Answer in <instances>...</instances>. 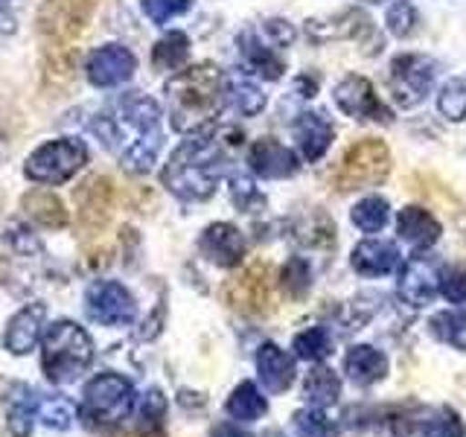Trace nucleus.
Here are the masks:
<instances>
[{
    "label": "nucleus",
    "mask_w": 466,
    "mask_h": 437,
    "mask_svg": "<svg viewBox=\"0 0 466 437\" xmlns=\"http://www.w3.org/2000/svg\"><path fill=\"white\" fill-rule=\"evenodd\" d=\"M91 128L106 149L135 175H146L164 146V126H160V106L140 91H128L114 99L106 111L94 117Z\"/></svg>",
    "instance_id": "obj_1"
},
{
    "label": "nucleus",
    "mask_w": 466,
    "mask_h": 437,
    "mask_svg": "<svg viewBox=\"0 0 466 437\" xmlns=\"http://www.w3.org/2000/svg\"><path fill=\"white\" fill-rule=\"evenodd\" d=\"M242 146L239 128H204L172 152L160 181L175 198L204 201L216 193V184L228 172L233 155Z\"/></svg>",
    "instance_id": "obj_2"
},
{
    "label": "nucleus",
    "mask_w": 466,
    "mask_h": 437,
    "mask_svg": "<svg viewBox=\"0 0 466 437\" xmlns=\"http://www.w3.org/2000/svg\"><path fill=\"white\" fill-rule=\"evenodd\" d=\"M172 128L181 135L210 128L228 102V82L213 62L187 67L164 85Z\"/></svg>",
    "instance_id": "obj_3"
},
{
    "label": "nucleus",
    "mask_w": 466,
    "mask_h": 437,
    "mask_svg": "<svg viewBox=\"0 0 466 437\" xmlns=\"http://www.w3.org/2000/svg\"><path fill=\"white\" fill-rule=\"evenodd\" d=\"M94 341L76 320H56L41 339V371L53 385H67L91 368Z\"/></svg>",
    "instance_id": "obj_4"
},
{
    "label": "nucleus",
    "mask_w": 466,
    "mask_h": 437,
    "mask_svg": "<svg viewBox=\"0 0 466 437\" xmlns=\"http://www.w3.org/2000/svg\"><path fill=\"white\" fill-rule=\"evenodd\" d=\"M135 385L120 373H99L82 391V417L91 426H116L135 408Z\"/></svg>",
    "instance_id": "obj_5"
},
{
    "label": "nucleus",
    "mask_w": 466,
    "mask_h": 437,
    "mask_svg": "<svg viewBox=\"0 0 466 437\" xmlns=\"http://www.w3.org/2000/svg\"><path fill=\"white\" fill-rule=\"evenodd\" d=\"M87 164V146L76 137H58L38 146V149L26 158L24 175L35 184H65Z\"/></svg>",
    "instance_id": "obj_6"
},
{
    "label": "nucleus",
    "mask_w": 466,
    "mask_h": 437,
    "mask_svg": "<svg viewBox=\"0 0 466 437\" xmlns=\"http://www.w3.org/2000/svg\"><path fill=\"white\" fill-rule=\"evenodd\" d=\"M390 172V152L382 140L368 137L353 143L341 158V167L335 172V187L339 193H350V189H368L379 187Z\"/></svg>",
    "instance_id": "obj_7"
},
{
    "label": "nucleus",
    "mask_w": 466,
    "mask_h": 437,
    "mask_svg": "<svg viewBox=\"0 0 466 437\" xmlns=\"http://www.w3.org/2000/svg\"><path fill=\"white\" fill-rule=\"evenodd\" d=\"M437 76V65L431 58L420 56V53H405L397 56L390 62V94L397 99V106L402 108H414L420 106L426 94L434 87Z\"/></svg>",
    "instance_id": "obj_8"
},
{
    "label": "nucleus",
    "mask_w": 466,
    "mask_h": 437,
    "mask_svg": "<svg viewBox=\"0 0 466 437\" xmlns=\"http://www.w3.org/2000/svg\"><path fill=\"white\" fill-rule=\"evenodd\" d=\"M85 312L102 327H126L137 318V303L123 283L96 280L85 291Z\"/></svg>",
    "instance_id": "obj_9"
},
{
    "label": "nucleus",
    "mask_w": 466,
    "mask_h": 437,
    "mask_svg": "<svg viewBox=\"0 0 466 437\" xmlns=\"http://www.w3.org/2000/svg\"><path fill=\"white\" fill-rule=\"evenodd\" d=\"M99 0H44L38 9L41 36L53 41H73L91 21Z\"/></svg>",
    "instance_id": "obj_10"
},
{
    "label": "nucleus",
    "mask_w": 466,
    "mask_h": 437,
    "mask_svg": "<svg viewBox=\"0 0 466 437\" xmlns=\"http://www.w3.org/2000/svg\"><path fill=\"white\" fill-rule=\"evenodd\" d=\"M441 274L443 266L441 259L431 254H414L408 257V262L400 271V283H397V295L408 303L420 310V306H429L434 300V295L441 291Z\"/></svg>",
    "instance_id": "obj_11"
},
{
    "label": "nucleus",
    "mask_w": 466,
    "mask_h": 437,
    "mask_svg": "<svg viewBox=\"0 0 466 437\" xmlns=\"http://www.w3.org/2000/svg\"><path fill=\"white\" fill-rule=\"evenodd\" d=\"M332 97H335V106L347 117H353V120H370V123H385V126L393 123V111L376 97L373 85L364 76H356V73H350V76H344L335 85Z\"/></svg>",
    "instance_id": "obj_12"
},
{
    "label": "nucleus",
    "mask_w": 466,
    "mask_h": 437,
    "mask_svg": "<svg viewBox=\"0 0 466 437\" xmlns=\"http://www.w3.org/2000/svg\"><path fill=\"white\" fill-rule=\"evenodd\" d=\"M135 67H137V58L128 47L123 44H106V47H96L85 62V73H87V82L96 85V87H116L128 82L135 76Z\"/></svg>",
    "instance_id": "obj_13"
},
{
    "label": "nucleus",
    "mask_w": 466,
    "mask_h": 437,
    "mask_svg": "<svg viewBox=\"0 0 466 437\" xmlns=\"http://www.w3.org/2000/svg\"><path fill=\"white\" fill-rule=\"evenodd\" d=\"M225 300L242 312H251V315L266 312L268 303H271L268 266L257 262V266L245 269L239 277H230L228 286H225Z\"/></svg>",
    "instance_id": "obj_14"
},
{
    "label": "nucleus",
    "mask_w": 466,
    "mask_h": 437,
    "mask_svg": "<svg viewBox=\"0 0 466 437\" xmlns=\"http://www.w3.org/2000/svg\"><path fill=\"white\" fill-rule=\"evenodd\" d=\"M239 44V53H242V62L251 67L257 76L262 79H280L283 76V70H286V62H283V56L277 53V44L266 29H245V33L237 38Z\"/></svg>",
    "instance_id": "obj_15"
},
{
    "label": "nucleus",
    "mask_w": 466,
    "mask_h": 437,
    "mask_svg": "<svg viewBox=\"0 0 466 437\" xmlns=\"http://www.w3.org/2000/svg\"><path fill=\"white\" fill-rule=\"evenodd\" d=\"M47 306L44 303H29L24 306L21 312H15L6 324V332H4V347L9 350L12 356H26L33 353L35 344L44 339V332H47Z\"/></svg>",
    "instance_id": "obj_16"
},
{
    "label": "nucleus",
    "mask_w": 466,
    "mask_h": 437,
    "mask_svg": "<svg viewBox=\"0 0 466 437\" xmlns=\"http://www.w3.org/2000/svg\"><path fill=\"white\" fill-rule=\"evenodd\" d=\"M198 251L208 257L218 269H233L239 266L245 257V237L237 225L230 222H216L208 225L198 237Z\"/></svg>",
    "instance_id": "obj_17"
},
{
    "label": "nucleus",
    "mask_w": 466,
    "mask_h": 437,
    "mask_svg": "<svg viewBox=\"0 0 466 437\" xmlns=\"http://www.w3.org/2000/svg\"><path fill=\"white\" fill-rule=\"evenodd\" d=\"M248 167H251L254 175L259 178H291L300 164L291 149H286L283 143H277L274 137H262L251 146V152H248Z\"/></svg>",
    "instance_id": "obj_18"
},
{
    "label": "nucleus",
    "mask_w": 466,
    "mask_h": 437,
    "mask_svg": "<svg viewBox=\"0 0 466 437\" xmlns=\"http://www.w3.org/2000/svg\"><path fill=\"white\" fill-rule=\"evenodd\" d=\"M306 33H309V38L318 41V44H324L329 38H359V41L373 38V41H382V36H376L373 21L364 12H359V9H344V12L335 15V18H329V21L306 24Z\"/></svg>",
    "instance_id": "obj_19"
},
{
    "label": "nucleus",
    "mask_w": 466,
    "mask_h": 437,
    "mask_svg": "<svg viewBox=\"0 0 466 437\" xmlns=\"http://www.w3.org/2000/svg\"><path fill=\"white\" fill-rule=\"evenodd\" d=\"M4 405H6V426L12 437H33V426L38 417V397L35 391L24 382H9L4 388Z\"/></svg>",
    "instance_id": "obj_20"
},
{
    "label": "nucleus",
    "mask_w": 466,
    "mask_h": 437,
    "mask_svg": "<svg viewBox=\"0 0 466 437\" xmlns=\"http://www.w3.org/2000/svg\"><path fill=\"white\" fill-rule=\"evenodd\" d=\"M350 266L361 277H385L402 266V254H400V248L388 239H364L353 248Z\"/></svg>",
    "instance_id": "obj_21"
},
{
    "label": "nucleus",
    "mask_w": 466,
    "mask_h": 437,
    "mask_svg": "<svg viewBox=\"0 0 466 437\" xmlns=\"http://www.w3.org/2000/svg\"><path fill=\"white\" fill-rule=\"evenodd\" d=\"M257 373L259 382L268 393H283L295 382V359H291L283 347H277L274 341H266L257 350Z\"/></svg>",
    "instance_id": "obj_22"
},
{
    "label": "nucleus",
    "mask_w": 466,
    "mask_h": 437,
    "mask_svg": "<svg viewBox=\"0 0 466 437\" xmlns=\"http://www.w3.org/2000/svg\"><path fill=\"white\" fill-rule=\"evenodd\" d=\"M332 137H335V128L324 111H303L295 120V140L309 164L324 158Z\"/></svg>",
    "instance_id": "obj_23"
},
{
    "label": "nucleus",
    "mask_w": 466,
    "mask_h": 437,
    "mask_svg": "<svg viewBox=\"0 0 466 437\" xmlns=\"http://www.w3.org/2000/svg\"><path fill=\"white\" fill-rule=\"evenodd\" d=\"M344 373L353 385L368 388V385H376L379 379H385L388 359L370 344H356V347H350L344 356Z\"/></svg>",
    "instance_id": "obj_24"
},
{
    "label": "nucleus",
    "mask_w": 466,
    "mask_h": 437,
    "mask_svg": "<svg viewBox=\"0 0 466 437\" xmlns=\"http://www.w3.org/2000/svg\"><path fill=\"white\" fill-rule=\"evenodd\" d=\"M397 230H400V237L408 242V245H414L417 251H429V248L441 239V222L429 213V210H422V208H405L400 210L397 216Z\"/></svg>",
    "instance_id": "obj_25"
},
{
    "label": "nucleus",
    "mask_w": 466,
    "mask_h": 437,
    "mask_svg": "<svg viewBox=\"0 0 466 437\" xmlns=\"http://www.w3.org/2000/svg\"><path fill=\"white\" fill-rule=\"evenodd\" d=\"M341 397V379L335 371L324 368V364H318L303 379V400L309 402L312 408H327V405H335Z\"/></svg>",
    "instance_id": "obj_26"
},
{
    "label": "nucleus",
    "mask_w": 466,
    "mask_h": 437,
    "mask_svg": "<svg viewBox=\"0 0 466 437\" xmlns=\"http://www.w3.org/2000/svg\"><path fill=\"white\" fill-rule=\"evenodd\" d=\"M225 412H228L230 420L254 422V420H259L262 414L268 412V400L262 397L254 382H239L237 388L230 391V397L225 402Z\"/></svg>",
    "instance_id": "obj_27"
},
{
    "label": "nucleus",
    "mask_w": 466,
    "mask_h": 437,
    "mask_svg": "<svg viewBox=\"0 0 466 437\" xmlns=\"http://www.w3.org/2000/svg\"><path fill=\"white\" fill-rule=\"evenodd\" d=\"M24 210L35 218L38 225L44 228H65L67 222V213H65V204L58 201L53 193H47V189H33V193L24 196Z\"/></svg>",
    "instance_id": "obj_28"
},
{
    "label": "nucleus",
    "mask_w": 466,
    "mask_h": 437,
    "mask_svg": "<svg viewBox=\"0 0 466 437\" xmlns=\"http://www.w3.org/2000/svg\"><path fill=\"white\" fill-rule=\"evenodd\" d=\"M429 330L437 341H443L455 350H466V312L463 310H443L434 312Z\"/></svg>",
    "instance_id": "obj_29"
},
{
    "label": "nucleus",
    "mask_w": 466,
    "mask_h": 437,
    "mask_svg": "<svg viewBox=\"0 0 466 437\" xmlns=\"http://www.w3.org/2000/svg\"><path fill=\"white\" fill-rule=\"evenodd\" d=\"M189 58V38L184 33H167L152 47V65L155 70H178Z\"/></svg>",
    "instance_id": "obj_30"
},
{
    "label": "nucleus",
    "mask_w": 466,
    "mask_h": 437,
    "mask_svg": "<svg viewBox=\"0 0 466 437\" xmlns=\"http://www.w3.org/2000/svg\"><path fill=\"white\" fill-rule=\"evenodd\" d=\"M291 350H295V356L303 361H324L332 353V339L324 327H309L295 335Z\"/></svg>",
    "instance_id": "obj_31"
},
{
    "label": "nucleus",
    "mask_w": 466,
    "mask_h": 437,
    "mask_svg": "<svg viewBox=\"0 0 466 437\" xmlns=\"http://www.w3.org/2000/svg\"><path fill=\"white\" fill-rule=\"evenodd\" d=\"M420 434L422 437H463L466 429H463L455 408L441 405L426 414V420H422V426H420Z\"/></svg>",
    "instance_id": "obj_32"
},
{
    "label": "nucleus",
    "mask_w": 466,
    "mask_h": 437,
    "mask_svg": "<svg viewBox=\"0 0 466 437\" xmlns=\"http://www.w3.org/2000/svg\"><path fill=\"white\" fill-rule=\"evenodd\" d=\"M350 218H353V225L364 233H376L382 230L388 225V201L379 198V196H368L361 198L353 213H350Z\"/></svg>",
    "instance_id": "obj_33"
},
{
    "label": "nucleus",
    "mask_w": 466,
    "mask_h": 437,
    "mask_svg": "<svg viewBox=\"0 0 466 437\" xmlns=\"http://www.w3.org/2000/svg\"><path fill=\"white\" fill-rule=\"evenodd\" d=\"M38 417H41V422L47 429L65 432V429L73 426V420H76V405H73L67 397H62V393H53V397L41 400Z\"/></svg>",
    "instance_id": "obj_34"
},
{
    "label": "nucleus",
    "mask_w": 466,
    "mask_h": 437,
    "mask_svg": "<svg viewBox=\"0 0 466 437\" xmlns=\"http://www.w3.org/2000/svg\"><path fill=\"white\" fill-rule=\"evenodd\" d=\"M228 102L239 114L254 117V114H259L262 108H266V94H262L259 87L251 85L248 79H233V82H228Z\"/></svg>",
    "instance_id": "obj_35"
},
{
    "label": "nucleus",
    "mask_w": 466,
    "mask_h": 437,
    "mask_svg": "<svg viewBox=\"0 0 466 437\" xmlns=\"http://www.w3.org/2000/svg\"><path fill=\"white\" fill-rule=\"evenodd\" d=\"M295 434L298 437H339V426L324 414V408H300L295 412Z\"/></svg>",
    "instance_id": "obj_36"
},
{
    "label": "nucleus",
    "mask_w": 466,
    "mask_h": 437,
    "mask_svg": "<svg viewBox=\"0 0 466 437\" xmlns=\"http://www.w3.org/2000/svg\"><path fill=\"white\" fill-rule=\"evenodd\" d=\"M437 108L451 123L466 120V79H449L437 94Z\"/></svg>",
    "instance_id": "obj_37"
},
{
    "label": "nucleus",
    "mask_w": 466,
    "mask_h": 437,
    "mask_svg": "<svg viewBox=\"0 0 466 437\" xmlns=\"http://www.w3.org/2000/svg\"><path fill=\"white\" fill-rule=\"evenodd\" d=\"M312 286V271H309V262L303 257H291L286 266H283V289L289 298L300 300L306 291Z\"/></svg>",
    "instance_id": "obj_38"
},
{
    "label": "nucleus",
    "mask_w": 466,
    "mask_h": 437,
    "mask_svg": "<svg viewBox=\"0 0 466 437\" xmlns=\"http://www.w3.org/2000/svg\"><path fill=\"white\" fill-rule=\"evenodd\" d=\"M164 417H167V397L157 388H149L140 397V402H137L140 429H157Z\"/></svg>",
    "instance_id": "obj_39"
},
{
    "label": "nucleus",
    "mask_w": 466,
    "mask_h": 437,
    "mask_svg": "<svg viewBox=\"0 0 466 437\" xmlns=\"http://www.w3.org/2000/svg\"><path fill=\"white\" fill-rule=\"evenodd\" d=\"M420 18H417V9L408 4V0H400L388 9V29L397 38H411L414 29H417Z\"/></svg>",
    "instance_id": "obj_40"
},
{
    "label": "nucleus",
    "mask_w": 466,
    "mask_h": 437,
    "mask_svg": "<svg viewBox=\"0 0 466 437\" xmlns=\"http://www.w3.org/2000/svg\"><path fill=\"white\" fill-rule=\"evenodd\" d=\"M140 6H143L146 18H149L152 24L164 26L167 21L178 18V15H184L189 6H193V0H143Z\"/></svg>",
    "instance_id": "obj_41"
},
{
    "label": "nucleus",
    "mask_w": 466,
    "mask_h": 437,
    "mask_svg": "<svg viewBox=\"0 0 466 437\" xmlns=\"http://www.w3.org/2000/svg\"><path fill=\"white\" fill-rule=\"evenodd\" d=\"M230 198L245 213H254V208L266 204V198L259 196V189L254 187V181L245 178V175H233V178H230Z\"/></svg>",
    "instance_id": "obj_42"
},
{
    "label": "nucleus",
    "mask_w": 466,
    "mask_h": 437,
    "mask_svg": "<svg viewBox=\"0 0 466 437\" xmlns=\"http://www.w3.org/2000/svg\"><path fill=\"white\" fill-rule=\"evenodd\" d=\"M441 295L449 303L466 306V266H451L441 274Z\"/></svg>",
    "instance_id": "obj_43"
},
{
    "label": "nucleus",
    "mask_w": 466,
    "mask_h": 437,
    "mask_svg": "<svg viewBox=\"0 0 466 437\" xmlns=\"http://www.w3.org/2000/svg\"><path fill=\"white\" fill-rule=\"evenodd\" d=\"M6 239H9V245H15V251H21L24 257H26V254H41V242H38V237H35V233L29 230V228L9 225Z\"/></svg>",
    "instance_id": "obj_44"
},
{
    "label": "nucleus",
    "mask_w": 466,
    "mask_h": 437,
    "mask_svg": "<svg viewBox=\"0 0 466 437\" xmlns=\"http://www.w3.org/2000/svg\"><path fill=\"white\" fill-rule=\"evenodd\" d=\"M210 437H254V434H251V432H245V429H239L237 422H218Z\"/></svg>",
    "instance_id": "obj_45"
},
{
    "label": "nucleus",
    "mask_w": 466,
    "mask_h": 437,
    "mask_svg": "<svg viewBox=\"0 0 466 437\" xmlns=\"http://www.w3.org/2000/svg\"><path fill=\"white\" fill-rule=\"evenodd\" d=\"M12 29H15V18L6 6H0V33H12Z\"/></svg>",
    "instance_id": "obj_46"
},
{
    "label": "nucleus",
    "mask_w": 466,
    "mask_h": 437,
    "mask_svg": "<svg viewBox=\"0 0 466 437\" xmlns=\"http://www.w3.org/2000/svg\"><path fill=\"white\" fill-rule=\"evenodd\" d=\"M262 437H286V432L283 429H266V432H262Z\"/></svg>",
    "instance_id": "obj_47"
},
{
    "label": "nucleus",
    "mask_w": 466,
    "mask_h": 437,
    "mask_svg": "<svg viewBox=\"0 0 466 437\" xmlns=\"http://www.w3.org/2000/svg\"><path fill=\"white\" fill-rule=\"evenodd\" d=\"M0 6H9V0H0Z\"/></svg>",
    "instance_id": "obj_48"
}]
</instances>
